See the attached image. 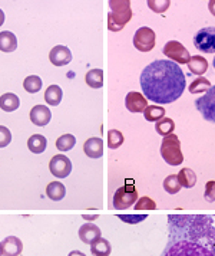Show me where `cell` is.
Masks as SVG:
<instances>
[{"mask_svg":"<svg viewBox=\"0 0 215 256\" xmlns=\"http://www.w3.org/2000/svg\"><path fill=\"white\" fill-rule=\"evenodd\" d=\"M139 84L147 100L157 104H171L185 91L187 78L178 64L158 59L144 68Z\"/></svg>","mask_w":215,"mask_h":256,"instance_id":"cell-2","label":"cell"},{"mask_svg":"<svg viewBox=\"0 0 215 256\" xmlns=\"http://www.w3.org/2000/svg\"><path fill=\"white\" fill-rule=\"evenodd\" d=\"M83 152L89 158H101L103 156V141L102 138L92 137L83 144Z\"/></svg>","mask_w":215,"mask_h":256,"instance_id":"cell-15","label":"cell"},{"mask_svg":"<svg viewBox=\"0 0 215 256\" xmlns=\"http://www.w3.org/2000/svg\"><path fill=\"white\" fill-rule=\"evenodd\" d=\"M195 108L201 112L204 120L215 122V85H213L205 95L195 100Z\"/></svg>","mask_w":215,"mask_h":256,"instance_id":"cell-6","label":"cell"},{"mask_svg":"<svg viewBox=\"0 0 215 256\" xmlns=\"http://www.w3.org/2000/svg\"><path fill=\"white\" fill-rule=\"evenodd\" d=\"M148 8L155 13H164L168 10V8L171 6L170 0H148Z\"/></svg>","mask_w":215,"mask_h":256,"instance_id":"cell-33","label":"cell"},{"mask_svg":"<svg viewBox=\"0 0 215 256\" xmlns=\"http://www.w3.org/2000/svg\"><path fill=\"white\" fill-rule=\"evenodd\" d=\"M96 218H98V214L96 216H86V214H83V219L85 220H95Z\"/></svg>","mask_w":215,"mask_h":256,"instance_id":"cell-41","label":"cell"},{"mask_svg":"<svg viewBox=\"0 0 215 256\" xmlns=\"http://www.w3.org/2000/svg\"><path fill=\"white\" fill-rule=\"evenodd\" d=\"M62 96H63V91L59 85H50L45 91V101L50 106H57L60 104Z\"/></svg>","mask_w":215,"mask_h":256,"instance_id":"cell-22","label":"cell"},{"mask_svg":"<svg viewBox=\"0 0 215 256\" xmlns=\"http://www.w3.org/2000/svg\"><path fill=\"white\" fill-rule=\"evenodd\" d=\"M144 116L149 122H158L159 120L165 116V108L158 105H148L144 111Z\"/></svg>","mask_w":215,"mask_h":256,"instance_id":"cell-24","label":"cell"},{"mask_svg":"<svg viewBox=\"0 0 215 256\" xmlns=\"http://www.w3.org/2000/svg\"><path fill=\"white\" fill-rule=\"evenodd\" d=\"M49 60L55 66H65V65L70 64V60H72V52L65 45H56L53 49H50Z\"/></svg>","mask_w":215,"mask_h":256,"instance_id":"cell-11","label":"cell"},{"mask_svg":"<svg viewBox=\"0 0 215 256\" xmlns=\"http://www.w3.org/2000/svg\"><path fill=\"white\" fill-rule=\"evenodd\" d=\"M125 106L128 108V111L135 112V114L136 112H144L148 106V100L141 92L132 91L125 98Z\"/></svg>","mask_w":215,"mask_h":256,"instance_id":"cell-12","label":"cell"},{"mask_svg":"<svg viewBox=\"0 0 215 256\" xmlns=\"http://www.w3.org/2000/svg\"><path fill=\"white\" fill-rule=\"evenodd\" d=\"M0 256H3V244L0 242Z\"/></svg>","mask_w":215,"mask_h":256,"instance_id":"cell-42","label":"cell"},{"mask_svg":"<svg viewBox=\"0 0 215 256\" xmlns=\"http://www.w3.org/2000/svg\"><path fill=\"white\" fill-rule=\"evenodd\" d=\"M3 255L4 256H19L23 250L22 240L16 236H7L3 242Z\"/></svg>","mask_w":215,"mask_h":256,"instance_id":"cell-16","label":"cell"},{"mask_svg":"<svg viewBox=\"0 0 215 256\" xmlns=\"http://www.w3.org/2000/svg\"><path fill=\"white\" fill-rule=\"evenodd\" d=\"M124 134L119 130H109L108 131V147L109 148H119L124 144Z\"/></svg>","mask_w":215,"mask_h":256,"instance_id":"cell-31","label":"cell"},{"mask_svg":"<svg viewBox=\"0 0 215 256\" xmlns=\"http://www.w3.org/2000/svg\"><path fill=\"white\" fill-rule=\"evenodd\" d=\"M46 194L53 202H60L62 198L66 196V187H65V184H62L60 182H52L46 187Z\"/></svg>","mask_w":215,"mask_h":256,"instance_id":"cell-20","label":"cell"},{"mask_svg":"<svg viewBox=\"0 0 215 256\" xmlns=\"http://www.w3.org/2000/svg\"><path fill=\"white\" fill-rule=\"evenodd\" d=\"M20 100L16 94L6 92L0 96V108L6 112H13L19 108Z\"/></svg>","mask_w":215,"mask_h":256,"instance_id":"cell-18","label":"cell"},{"mask_svg":"<svg viewBox=\"0 0 215 256\" xmlns=\"http://www.w3.org/2000/svg\"><path fill=\"white\" fill-rule=\"evenodd\" d=\"M164 188L167 193L170 194H177L182 187L178 182V176L177 174H170L165 180H164Z\"/></svg>","mask_w":215,"mask_h":256,"instance_id":"cell-32","label":"cell"},{"mask_svg":"<svg viewBox=\"0 0 215 256\" xmlns=\"http://www.w3.org/2000/svg\"><path fill=\"white\" fill-rule=\"evenodd\" d=\"M86 84L91 88H102L103 86V70H92L86 74L85 76Z\"/></svg>","mask_w":215,"mask_h":256,"instance_id":"cell-27","label":"cell"},{"mask_svg":"<svg viewBox=\"0 0 215 256\" xmlns=\"http://www.w3.org/2000/svg\"><path fill=\"white\" fill-rule=\"evenodd\" d=\"M49 170L57 178H65L72 172V163L66 156L57 154L55 157H52V160L49 163Z\"/></svg>","mask_w":215,"mask_h":256,"instance_id":"cell-10","label":"cell"},{"mask_svg":"<svg viewBox=\"0 0 215 256\" xmlns=\"http://www.w3.org/2000/svg\"><path fill=\"white\" fill-rule=\"evenodd\" d=\"M79 238L83 244H91L95 240H98L99 238H102V232H101V229L96 224L85 223V224H82L79 228Z\"/></svg>","mask_w":215,"mask_h":256,"instance_id":"cell-14","label":"cell"},{"mask_svg":"<svg viewBox=\"0 0 215 256\" xmlns=\"http://www.w3.org/2000/svg\"><path fill=\"white\" fill-rule=\"evenodd\" d=\"M111 12L108 14V29L111 32H119L132 18L131 3L128 0H111Z\"/></svg>","mask_w":215,"mask_h":256,"instance_id":"cell-3","label":"cell"},{"mask_svg":"<svg viewBox=\"0 0 215 256\" xmlns=\"http://www.w3.org/2000/svg\"><path fill=\"white\" fill-rule=\"evenodd\" d=\"M204 198H205V200L208 202V203H213V202H215V182L214 180H211V182H208V183L205 184Z\"/></svg>","mask_w":215,"mask_h":256,"instance_id":"cell-37","label":"cell"},{"mask_svg":"<svg viewBox=\"0 0 215 256\" xmlns=\"http://www.w3.org/2000/svg\"><path fill=\"white\" fill-rule=\"evenodd\" d=\"M155 38H157V35L151 28L142 26L136 30L135 35H134V46L139 52H149L155 46Z\"/></svg>","mask_w":215,"mask_h":256,"instance_id":"cell-9","label":"cell"},{"mask_svg":"<svg viewBox=\"0 0 215 256\" xmlns=\"http://www.w3.org/2000/svg\"><path fill=\"white\" fill-rule=\"evenodd\" d=\"M118 218L121 220H124L125 223L136 224V223H141L142 220H145L148 218V214H118Z\"/></svg>","mask_w":215,"mask_h":256,"instance_id":"cell-35","label":"cell"},{"mask_svg":"<svg viewBox=\"0 0 215 256\" xmlns=\"http://www.w3.org/2000/svg\"><path fill=\"white\" fill-rule=\"evenodd\" d=\"M161 156L165 160V163L170 166H180L184 162V156L181 152V141L178 136L171 134L168 137H164L161 144Z\"/></svg>","mask_w":215,"mask_h":256,"instance_id":"cell-4","label":"cell"},{"mask_svg":"<svg viewBox=\"0 0 215 256\" xmlns=\"http://www.w3.org/2000/svg\"><path fill=\"white\" fill-rule=\"evenodd\" d=\"M170 239L161 256H215L214 218L170 214Z\"/></svg>","mask_w":215,"mask_h":256,"instance_id":"cell-1","label":"cell"},{"mask_svg":"<svg viewBox=\"0 0 215 256\" xmlns=\"http://www.w3.org/2000/svg\"><path fill=\"white\" fill-rule=\"evenodd\" d=\"M91 252L93 256H109L112 252V244L108 239L99 238L91 244Z\"/></svg>","mask_w":215,"mask_h":256,"instance_id":"cell-21","label":"cell"},{"mask_svg":"<svg viewBox=\"0 0 215 256\" xmlns=\"http://www.w3.org/2000/svg\"><path fill=\"white\" fill-rule=\"evenodd\" d=\"M138 202V192L132 184H125L115 192L113 208L116 210H125L134 206Z\"/></svg>","mask_w":215,"mask_h":256,"instance_id":"cell-5","label":"cell"},{"mask_svg":"<svg viewBox=\"0 0 215 256\" xmlns=\"http://www.w3.org/2000/svg\"><path fill=\"white\" fill-rule=\"evenodd\" d=\"M17 48V38L14 34L11 32H0V50L1 52H6V54H10L13 50H16Z\"/></svg>","mask_w":215,"mask_h":256,"instance_id":"cell-19","label":"cell"},{"mask_svg":"<svg viewBox=\"0 0 215 256\" xmlns=\"http://www.w3.org/2000/svg\"><path fill=\"white\" fill-rule=\"evenodd\" d=\"M211 88V82L204 76H198L195 81L190 84V92L191 94H203L207 92Z\"/></svg>","mask_w":215,"mask_h":256,"instance_id":"cell-30","label":"cell"},{"mask_svg":"<svg viewBox=\"0 0 215 256\" xmlns=\"http://www.w3.org/2000/svg\"><path fill=\"white\" fill-rule=\"evenodd\" d=\"M4 19H6V16H4V12H3V10L0 9V26L4 24Z\"/></svg>","mask_w":215,"mask_h":256,"instance_id":"cell-40","label":"cell"},{"mask_svg":"<svg viewBox=\"0 0 215 256\" xmlns=\"http://www.w3.org/2000/svg\"><path fill=\"white\" fill-rule=\"evenodd\" d=\"M11 132L10 130L4 126H0V148H4L10 144Z\"/></svg>","mask_w":215,"mask_h":256,"instance_id":"cell-36","label":"cell"},{"mask_svg":"<svg viewBox=\"0 0 215 256\" xmlns=\"http://www.w3.org/2000/svg\"><path fill=\"white\" fill-rule=\"evenodd\" d=\"M47 140L42 134H33L29 140H27V147L33 154H42L46 150Z\"/></svg>","mask_w":215,"mask_h":256,"instance_id":"cell-23","label":"cell"},{"mask_svg":"<svg viewBox=\"0 0 215 256\" xmlns=\"http://www.w3.org/2000/svg\"><path fill=\"white\" fill-rule=\"evenodd\" d=\"M162 52L167 58H170L172 62L175 64H188V60L191 59V55L188 52V49L182 45L181 42L178 40H170L167 42L164 48H162Z\"/></svg>","mask_w":215,"mask_h":256,"instance_id":"cell-8","label":"cell"},{"mask_svg":"<svg viewBox=\"0 0 215 256\" xmlns=\"http://www.w3.org/2000/svg\"><path fill=\"white\" fill-rule=\"evenodd\" d=\"M177 176H178V182H180L181 187L193 188L195 186V183H197V174L194 173L191 168H182Z\"/></svg>","mask_w":215,"mask_h":256,"instance_id":"cell-25","label":"cell"},{"mask_svg":"<svg viewBox=\"0 0 215 256\" xmlns=\"http://www.w3.org/2000/svg\"><path fill=\"white\" fill-rule=\"evenodd\" d=\"M30 121L33 122L34 126L37 127H45L50 122V118H52V112L49 110V106L45 105H36L30 110Z\"/></svg>","mask_w":215,"mask_h":256,"instance_id":"cell-13","label":"cell"},{"mask_svg":"<svg viewBox=\"0 0 215 256\" xmlns=\"http://www.w3.org/2000/svg\"><path fill=\"white\" fill-rule=\"evenodd\" d=\"M208 9H210L211 14H214L215 16V0H210V2H208Z\"/></svg>","mask_w":215,"mask_h":256,"instance_id":"cell-38","label":"cell"},{"mask_svg":"<svg viewBox=\"0 0 215 256\" xmlns=\"http://www.w3.org/2000/svg\"><path fill=\"white\" fill-rule=\"evenodd\" d=\"M75 144H76L75 136H72V134H63V136H60L56 140V148L62 152H69V150H72L75 147Z\"/></svg>","mask_w":215,"mask_h":256,"instance_id":"cell-28","label":"cell"},{"mask_svg":"<svg viewBox=\"0 0 215 256\" xmlns=\"http://www.w3.org/2000/svg\"><path fill=\"white\" fill-rule=\"evenodd\" d=\"M188 70H191V74L194 75H198V76H203L207 70H208V62L204 56H200V55H194L191 59L188 60Z\"/></svg>","mask_w":215,"mask_h":256,"instance_id":"cell-17","label":"cell"},{"mask_svg":"<svg viewBox=\"0 0 215 256\" xmlns=\"http://www.w3.org/2000/svg\"><path fill=\"white\" fill-rule=\"evenodd\" d=\"M155 209H157L155 202H154L152 198H147V196L138 198V202L135 203V210H155Z\"/></svg>","mask_w":215,"mask_h":256,"instance_id":"cell-34","label":"cell"},{"mask_svg":"<svg viewBox=\"0 0 215 256\" xmlns=\"http://www.w3.org/2000/svg\"><path fill=\"white\" fill-rule=\"evenodd\" d=\"M194 46L204 54H215V28H203L194 36Z\"/></svg>","mask_w":215,"mask_h":256,"instance_id":"cell-7","label":"cell"},{"mask_svg":"<svg viewBox=\"0 0 215 256\" xmlns=\"http://www.w3.org/2000/svg\"><path fill=\"white\" fill-rule=\"evenodd\" d=\"M42 80L37 75H30L23 81V88L29 94H36L42 90Z\"/></svg>","mask_w":215,"mask_h":256,"instance_id":"cell-29","label":"cell"},{"mask_svg":"<svg viewBox=\"0 0 215 256\" xmlns=\"http://www.w3.org/2000/svg\"><path fill=\"white\" fill-rule=\"evenodd\" d=\"M155 130H157V132H158L159 136H162V137H168V136H171V134H174L175 122H174L171 118L164 116L162 120H159L158 122H155Z\"/></svg>","mask_w":215,"mask_h":256,"instance_id":"cell-26","label":"cell"},{"mask_svg":"<svg viewBox=\"0 0 215 256\" xmlns=\"http://www.w3.org/2000/svg\"><path fill=\"white\" fill-rule=\"evenodd\" d=\"M68 256H86L83 252H80V250H72Z\"/></svg>","mask_w":215,"mask_h":256,"instance_id":"cell-39","label":"cell"},{"mask_svg":"<svg viewBox=\"0 0 215 256\" xmlns=\"http://www.w3.org/2000/svg\"><path fill=\"white\" fill-rule=\"evenodd\" d=\"M213 65H214V68H215V58H214V62H213Z\"/></svg>","mask_w":215,"mask_h":256,"instance_id":"cell-43","label":"cell"}]
</instances>
